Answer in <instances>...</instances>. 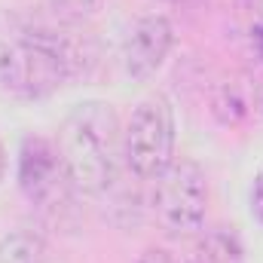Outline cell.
<instances>
[{
    "label": "cell",
    "mask_w": 263,
    "mask_h": 263,
    "mask_svg": "<svg viewBox=\"0 0 263 263\" xmlns=\"http://www.w3.org/2000/svg\"><path fill=\"white\" fill-rule=\"evenodd\" d=\"M77 22H40L0 9V92L43 98L65 80L86 77L95 65V43Z\"/></svg>",
    "instance_id": "cell-1"
},
{
    "label": "cell",
    "mask_w": 263,
    "mask_h": 263,
    "mask_svg": "<svg viewBox=\"0 0 263 263\" xmlns=\"http://www.w3.org/2000/svg\"><path fill=\"white\" fill-rule=\"evenodd\" d=\"M55 147L62 153L67 181L77 193L101 196L114 187L120 156H123V129L114 104L83 101L65 117Z\"/></svg>",
    "instance_id": "cell-2"
},
{
    "label": "cell",
    "mask_w": 263,
    "mask_h": 263,
    "mask_svg": "<svg viewBox=\"0 0 263 263\" xmlns=\"http://www.w3.org/2000/svg\"><path fill=\"white\" fill-rule=\"evenodd\" d=\"M175 153V114L165 95L144 98L123 132V159L144 181H153Z\"/></svg>",
    "instance_id": "cell-3"
},
{
    "label": "cell",
    "mask_w": 263,
    "mask_h": 263,
    "mask_svg": "<svg viewBox=\"0 0 263 263\" xmlns=\"http://www.w3.org/2000/svg\"><path fill=\"white\" fill-rule=\"evenodd\" d=\"M153 214L172 236H187L202 227L208 208V181L193 159H172L156 178Z\"/></svg>",
    "instance_id": "cell-4"
},
{
    "label": "cell",
    "mask_w": 263,
    "mask_h": 263,
    "mask_svg": "<svg viewBox=\"0 0 263 263\" xmlns=\"http://www.w3.org/2000/svg\"><path fill=\"white\" fill-rule=\"evenodd\" d=\"M18 187L31 205H40V208H59L67 199V190H73V187L67 181L65 162H62L55 141L40 138V135H28L22 141Z\"/></svg>",
    "instance_id": "cell-5"
},
{
    "label": "cell",
    "mask_w": 263,
    "mask_h": 263,
    "mask_svg": "<svg viewBox=\"0 0 263 263\" xmlns=\"http://www.w3.org/2000/svg\"><path fill=\"white\" fill-rule=\"evenodd\" d=\"M172 40H175V31L165 15H159V12L141 15L129 28V34L123 37V49H120V62H123L126 77L135 83L150 80L162 67L168 49H172Z\"/></svg>",
    "instance_id": "cell-6"
},
{
    "label": "cell",
    "mask_w": 263,
    "mask_h": 263,
    "mask_svg": "<svg viewBox=\"0 0 263 263\" xmlns=\"http://www.w3.org/2000/svg\"><path fill=\"white\" fill-rule=\"evenodd\" d=\"M248 107H251V98H248L245 86L236 83V80L220 83V86L211 92V114H214L217 123H223V126H239V123L248 117Z\"/></svg>",
    "instance_id": "cell-7"
},
{
    "label": "cell",
    "mask_w": 263,
    "mask_h": 263,
    "mask_svg": "<svg viewBox=\"0 0 263 263\" xmlns=\"http://www.w3.org/2000/svg\"><path fill=\"white\" fill-rule=\"evenodd\" d=\"M0 263H49V248L37 233L15 230L0 239Z\"/></svg>",
    "instance_id": "cell-8"
},
{
    "label": "cell",
    "mask_w": 263,
    "mask_h": 263,
    "mask_svg": "<svg viewBox=\"0 0 263 263\" xmlns=\"http://www.w3.org/2000/svg\"><path fill=\"white\" fill-rule=\"evenodd\" d=\"M101 3L104 0H49L52 12L65 22H83V18L95 15L101 9Z\"/></svg>",
    "instance_id": "cell-9"
},
{
    "label": "cell",
    "mask_w": 263,
    "mask_h": 263,
    "mask_svg": "<svg viewBox=\"0 0 263 263\" xmlns=\"http://www.w3.org/2000/svg\"><path fill=\"white\" fill-rule=\"evenodd\" d=\"M208 251H211L208 263H239V248H236V245H230V239H223V236L211 239Z\"/></svg>",
    "instance_id": "cell-10"
},
{
    "label": "cell",
    "mask_w": 263,
    "mask_h": 263,
    "mask_svg": "<svg viewBox=\"0 0 263 263\" xmlns=\"http://www.w3.org/2000/svg\"><path fill=\"white\" fill-rule=\"evenodd\" d=\"M251 214L263 223V172L254 178V187H251Z\"/></svg>",
    "instance_id": "cell-11"
},
{
    "label": "cell",
    "mask_w": 263,
    "mask_h": 263,
    "mask_svg": "<svg viewBox=\"0 0 263 263\" xmlns=\"http://www.w3.org/2000/svg\"><path fill=\"white\" fill-rule=\"evenodd\" d=\"M135 263H172V260H168V254H165V251H156V248H150V251H144V254H141Z\"/></svg>",
    "instance_id": "cell-12"
},
{
    "label": "cell",
    "mask_w": 263,
    "mask_h": 263,
    "mask_svg": "<svg viewBox=\"0 0 263 263\" xmlns=\"http://www.w3.org/2000/svg\"><path fill=\"white\" fill-rule=\"evenodd\" d=\"M6 175V150H3V141H0V181Z\"/></svg>",
    "instance_id": "cell-13"
}]
</instances>
